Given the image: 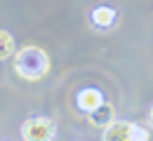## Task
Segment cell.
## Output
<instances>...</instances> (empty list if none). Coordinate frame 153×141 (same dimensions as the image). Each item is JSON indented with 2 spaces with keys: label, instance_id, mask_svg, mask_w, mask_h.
Returning <instances> with one entry per match:
<instances>
[{
  "label": "cell",
  "instance_id": "6da1fadb",
  "mask_svg": "<svg viewBox=\"0 0 153 141\" xmlns=\"http://www.w3.org/2000/svg\"><path fill=\"white\" fill-rule=\"evenodd\" d=\"M14 71L24 80H40L50 71V57L36 45H26L14 57Z\"/></svg>",
  "mask_w": 153,
  "mask_h": 141
},
{
  "label": "cell",
  "instance_id": "7a4b0ae2",
  "mask_svg": "<svg viewBox=\"0 0 153 141\" xmlns=\"http://www.w3.org/2000/svg\"><path fill=\"white\" fill-rule=\"evenodd\" d=\"M104 139L106 141H132V139H149V134L144 129H139L134 122L127 120H111L104 127Z\"/></svg>",
  "mask_w": 153,
  "mask_h": 141
},
{
  "label": "cell",
  "instance_id": "3957f363",
  "mask_svg": "<svg viewBox=\"0 0 153 141\" xmlns=\"http://www.w3.org/2000/svg\"><path fill=\"white\" fill-rule=\"evenodd\" d=\"M21 137L26 141H50L57 137V127L47 118H28L21 127Z\"/></svg>",
  "mask_w": 153,
  "mask_h": 141
},
{
  "label": "cell",
  "instance_id": "277c9868",
  "mask_svg": "<svg viewBox=\"0 0 153 141\" xmlns=\"http://www.w3.org/2000/svg\"><path fill=\"white\" fill-rule=\"evenodd\" d=\"M113 118H115L113 106H111V103H104V101H101L97 108L87 111V120H90V125H94V127H106Z\"/></svg>",
  "mask_w": 153,
  "mask_h": 141
},
{
  "label": "cell",
  "instance_id": "5b68a950",
  "mask_svg": "<svg viewBox=\"0 0 153 141\" xmlns=\"http://www.w3.org/2000/svg\"><path fill=\"white\" fill-rule=\"evenodd\" d=\"M101 101H104V97H101L99 89H82V92L78 94V106H80L85 113L92 111V108H97Z\"/></svg>",
  "mask_w": 153,
  "mask_h": 141
},
{
  "label": "cell",
  "instance_id": "8992f818",
  "mask_svg": "<svg viewBox=\"0 0 153 141\" xmlns=\"http://www.w3.org/2000/svg\"><path fill=\"white\" fill-rule=\"evenodd\" d=\"M90 21L94 24L97 28H108V26H113V21H115V12L111 7H97L94 12L90 14Z\"/></svg>",
  "mask_w": 153,
  "mask_h": 141
},
{
  "label": "cell",
  "instance_id": "52a82bcc",
  "mask_svg": "<svg viewBox=\"0 0 153 141\" xmlns=\"http://www.w3.org/2000/svg\"><path fill=\"white\" fill-rule=\"evenodd\" d=\"M14 52V38L7 31H0V59H7Z\"/></svg>",
  "mask_w": 153,
  "mask_h": 141
},
{
  "label": "cell",
  "instance_id": "ba28073f",
  "mask_svg": "<svg viewBox=\"0 0 153 141\" xmlns=\"http://www.w3.org/2000/svg\"><path fill=\"white\" fill-rule=\"evenodd\" d=\"M149 122L153 125V108H151V113H149Z\"/></svg>",
  "mask_w": 153,
  "mask_h": 141
}]
</instances>
